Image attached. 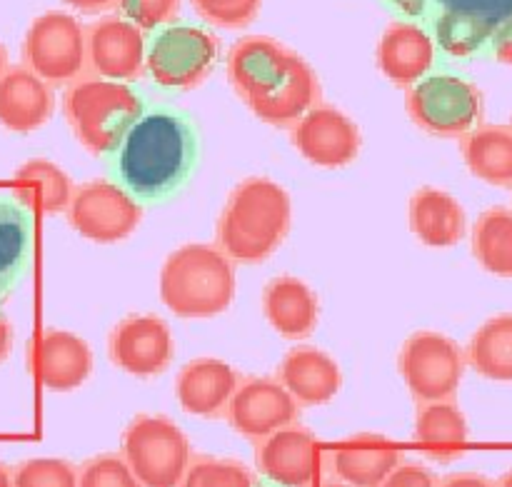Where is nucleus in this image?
<instances>
[{
	"mask_svg": "<svg viewBox=\"0 0 512 487\" xmlns=\"http://www.w3.org/2000/svg\"><path fill=\"white\" fill-rule=\"evenodd\" d=\"M228 80L243 103L275 128H293L323 98L308 60L268 35H250L230 48Z\"/></svg>",
	"mask_w": 512,
	"mask_h": 487,
	"instance_id": "nucleus-1",
	"label": "nucleus"
},
{
	"mask_svg": "<svg viewBox=\"0 0 512 487\" xmlns=\"http://www.w3.org/2000/svg\"><path fill=\"white\" fill-rule=\"evenodd\" d=\"M200 158L198 128L178 110H150L115 150L113 170L133 198L155 203L178 193Z\"/></svg>",
	"mask_w": 512,
	"mask_h": 487,
	"instance_id": "nucleus-2",
	"label": "nucleus"
},
{
	"mask_svg": "<svg viewBox=\"0 0 512 487\" xmlns=\"http://www.w3.org/2000/svg\"><path fill=\"white\" fill-rule=\"evenodd\" d=\"M293 203L270 178H245L235 185L218 220V248L233 263L258 265L288 238Z\"/></svg>",
	"mask_w": 512,
	"mask_h": 487,
	"instance_id": "nucleus-3",
	"label": "nucleus"
},
{
	"mask_svg": "<svg viewBox=\"0 0 512 487\" xmlns=\"http://www.w3.org/2000/svg\"><path fill=\"white\" fill-rule=\"evenodd\" d=\"M235 263L208 243L173 250L160 270V298L178 318H215L235 298Z\"/></svg>",
	"mask_w": 512,
	"mask_h": 487,
	"instance_id": "nucleus-4",
	"label": "nucleus"
},
{
	"mask_svg": "<svg viewBox=\"0 0 512 487\" xmlns=\"http://www.w3.org/2000/svg\"><path fill=\"white\" fill-rule=\"evenodd\" d=\"M63 113L88 153L110 155L145 113V103L133 85L85 75L65 90Z\"/></svg>",
	"mask_w": 512,
	"mask_h": 487,
	"instance_id": "nucleus-5",
	"label": "nucleus"
},
{
	"mask_svg": "<svg viewBox=\"0 0 512 487\" xmlns=\"http://www.w3.org/2000/svg\"><path fill=\"white\" fill-rule=\"evenodd\" d=\"M120 455L143 487H180L193 448L165 415H135L123 430Z\"/></svg>",
	"mask_w": 512,
	"mask_h": 487,
	"instance_id": "nucleus-6",
	"label": "nucleus"
},
{
	"mask_svg": "<svg viewBox=\"0 0 512 487\" xmlns=\"http://www.w3.org/2000/svg\"><path fill=\"white\" fill-rule=\"evenodd\" d=\"M23 65L50 88L85 78L90 65L83 23L63 10L38 15L23 38Z\"/></svg>",
	"mask_w": 512,
	"mask_h": 487,
	"instance_id": "nucleus-7",
	"label": "nucleus"
},
{
	"mask_svg": "<svg viewBox=\"0 0 512 487\" xmlns=\"http://www.w3.org/2000/svg\"><path fill=\"white\" fill-rule=\"evenodd\" d=\"M410 118L425 133L438 138H463L483 118V95L460 75H428L408 88Z\"/></svg>",
	"mask_w": 512,
	"mask_h": 487,
	"instance_id": "nucleus-8",
	"label": "nucleus"
},
{
	"mask_svg": "<svg viewBox=\"0 0 512 487\" xmlns=\"http://www.w3.org/2000/svg\"><path fill=\"white\" fill-rule=\"evenodd\" d=\"M465 365L468 360L460 345L435 330L410 335L398 355V370L418 405L455 400Z\"/></svg>",
	"mask_w": 512,
	"mask_h": 487,
	"instance_id": "nucleus-9",
	"label": "nucleus"
},
{
	"mask_svg": "<svg viewBox=\"0 0 512 487\" xmlns=\"http://www.w3.org/2000/svg\"><path fill=\"white\" fill-rule=\"evenodd\" d=\"M218 63V38L198 25H165L145 50L150 78L165 90H190Z\"/></svg>",
	"mask_w": 512,
	"mask_h": 487,
	"instance_id": "nucleus-10",
	"label": "nucleus"
},
{
	"mask_svg": "<svg viewBox=\"0 0 512 487\" xmlns=\"http://www.w3.org/2000/svg\"><path fill=\"white\" fill-rule=\"evenodd\" d=\"M68 223L75 233L100 245L130 238L143 220V205L113 180H88L78 185L68 205Z\"/></svg>",
	"mask_w": 512,
	"mask_h": 487,
	"instance_id": "nucleus-11",
	"label": "nucleus"
},
{
	"mask_svg": "<svg viewBox=\"0 0 512 487\" xmlns=\"http://www.w3.org/2000/svg\"><path fill=\"white\" fill-rule=\"evenodd\" d=\"M300 405L278 378H243L225 408V420L243 438L258 440L298 423Z\"/></svg>",
	"mask_w": 512,
	"mask_h": 487,
	"instance_id": "nucleus-12",
	"label": "nucleus"
},
{
	"mask_svg": "<svg viewBox=\"0 0 512 487\" xmlns=\"http://www.w3.org/2000/svg\"><path fill=\"white\" fill-rule=\"evenodd\" d=\"M108 355L128 375L155 378L173 363L175 340L158 315H128L110 330Z\"/></svg>",
	"mask_w": 512,
	"mask_h": 487,
	"instance_id": "nucleus-13",
	"label": "nucleus"
},
{
	"mask_svg": "<svg viewBox=\"0 0 512 487\" xmlns=\"http://www.w3.org/2000/svg\"><path fill=\"white\" fill-rule=\"evenodd\" d=\"M360 128L333 105H315L293 125V145L318 168H345L360 153Z\"/></svg>",
	"mask_w": 512,
	"mask_h": 487,
	"instance_id": "nucleus-14",
	"label": "nucleus"
},
{
	"mask_svg": "<svg viewBox=\"0 0 512 487\" xmlns=\"http://www.w3.org/2000/svg\"><path fill=\"white\" fill-rule=\"evenodd\" d=\"M255 468L273 485L310 487L320 468L318 440L298 423L275 430L255 443Z\"/></svg>",
	"mask_w": 512,
	"mask_h": 487,
	"instance_id": "nucleus-15",
	"label": "nucleus"
},
{
	"mask_svg": "<svg viewBox=\"0 0 512 487\" xmlns=\"http://www.w3.org/2000/svg\"><path fill=\"white\" fill-rule=\"evenodd\" d=\"M88 65L105 80L130 83L145 70V35L125 18H103L85 30Z\"/></svg>",
	"mask_w": 512,
	"mask_h": 487,
	"instance_id": "nucleus-16",
	"label": "nucleus"
},
{
	"mask_svg": "<svg viewBox=\"0 0 512 487\" xmlns=\"http://www.w3.org/2000/svg\"><path fill=\"white\" fill-rule=\"evenodd\" d=\"M240 373L218 358H198L183 365L175 380L180 408L195 418H220L240 385Z\"/></svg>",
	"mask_w": 512,
	"mask_h": 487,
	"instance_id": "nucleus-17",
	"label": "nucleus"
},
{
	"mask_svg": "<svg viewBox=\"0 0 512 487\" xmlns=\"http://www.w3.org/2000/svg\"><path fill=\"white\" fill-rule=\"evenodd\" d=\"M278 383L293 395L300 408H318L338 395L343 375L338 363L325 350L313 345H295L280 360Z\"/></svg>",
	"mask_w": 512,
	"mask_h": 487,
	"instance_id": "nucleus-18",
	"label": "nucleus"
},
{
	"mask_svg": "<svg viewBox=\"0 0 512 487\" xmlns=\"http://www.w3.org/2000/svg\"><path fill=\"white\" fill-rule=\"evenodd\" d=\"M55 110V95L25 65H13L0 75V125L13 133L43 128Z\"/></svg>",
	"mask_w": 512,
	"mask_h": 487,
	"instance_id": "nucleus-19",
	"label": "nucleus"
},
{
	"mask_svg": "<svg viewBox=\"0 0 512 487\" xmlns=\"http://www.w3.org/2000/svg\"><path fill=\"white\" fill-rule=\"evenodd\" d=\"M405 460L403 450L395 448L383 435H353L340 448L330 450L328 470L335 480L353 487H378Z\"/></svg>",
	"mask_w": 512,
	"mask_h": 487,
	"instance_id": "nucleus-20",
	"label": "nucleus"
},
{
	"mask_svg": "<svg viewBox=\"0 0 512 487\" xmlns=\"http://www.w3.org/2000/svg\"><path fill=\"white\" fill-rule=\"evenodd\" d=\"M35 370L40 383L53 393L80 388L93 373V350L80 335L48 330L35 348Z\"/></svg>",
	"mask_w": 512,
	"mask_h": 487,
	"instance_id": "nucleus-21",
	"label": "nucleus"
},
{
	"mask_svg": "<svg viewBox=\"0 0 512 487\" xmlns=\"http://www.w3.org/2000/svg\"><path fill=\"white\" fill-rule=\"evenodd\" d=\"M435 63V43L420 25L390 23L378 43V68L398 88L425 78Z\"/></svg>",
	"mask_w": 512,
	"mask_h": 487,
	"instance_id": "nucleus-22",
	"label": "nucleus"
},
{
	"mask_svg": "<svg viewBox=\"0 0 512 487\" xmlns=\"http://www.w3.org/2000/svg\"><path fill=\"white\" fill-rule=\"evenodd\" d=\"M263 313L275 333L288 340H305L318 328V295L305 280L278 275L263 290Z\"/></svg>",
	"mask_w": 512,
	"mask_h": 487,
	"instance_id": "nucleus-23",
	"label": "nucleus"
},
{
	"mask_svg": "<svg viewBox=\"0 0 512 487\" xmlns=\"http://www.w3.org/2000/svg\"><path fill=\"white\" fill-rule=\"evenodd\" d=\"M410 228L428 248H453L465 238L468 215L458 198L425 185L410 198Z\"/></svg>",
	"mask_w": 512,
	"mask_h": 487,
	"instance_id": "nucleus-24",
	"label": "nucleus"
},
{
	"mask_svg": "<svg viewBox=\"0 0 512 487\" xmlns=\"http://www.w3.org/2000/svg\"><path fill=\"white\" fill-rule=\"evenodd\" d=\"M413 438L430 460L453 463L468 448L470 428L455 400H438L418 405Z\"/></svg>",
	"mask_w": 512,
	"mask_h": 487,
	"instance_id": "nucleus-25",
	"label": "nucleus"
},
{
	"mask_svg": "<svg viewBox=\"0 0 512 487\" xmlns=\"http://www.w3.org/2000/svg\"><path fill=\"white\" fill-rule=\"evenodd\" d=\"M460 153L475 178L495 188H512V130L508 125H478L460 138Z\"/></svg>",
	"mask_w": 512,
	"mask_h": 487,
	"instance_id": "nucleus-26",
	"label": "nucleus"
},
{
	"mask_svg": "<svg viewBox=\"0 0 512 487\" xmlns=\"http://www.w3.org/2000/svg\"><path fill=\"white\" fill-rule=\"evenodd\" d=\"M465 360L490 383H512V313L485 320L470 338Z\"/></svg>",
	"mask_w": 512,
	"mask_h": 487,
	"instance_id": "nucleus-27",
	"label": "nucleus"
},
{
	"mask_svg": "<svg viewBox=\"0 0 512 487\" xmlns=\"http://www.w3.org/2000/svg\"><path fill=\"white\" fill-rule=\"evenodd\" d=\"M33 250V220L23 205L0 200V300L23 278Z\"/></svg>",
	"mask_w": 512,
	"mask_h": 487,
	"instance_id": "nucleus-28",
	"label": "nucleus"
},
{
	"mask_svg": "<svg viewBox=\"0 0 512 487\" xmlns=\"http://www.w3.org/2000/svg\"><path fill=\"white\" fill-rule=\"evenodd\" d=\"M15 198L18 205L38 203L45 213H65L73 200V183L55 163L43 158L28 160L15 170Z\"/></svg>",
	"mask_w": 512,
	"mask_h": 487,
	"instance_id": "nucleus-29",
	"label": "nucleus"
},
{
	"mask_svg": "<svg viewBox=\"0 0 512 487\" xmlns=\"http://www.w3.org/2000/svg\"><path fill=\"white\" fill-rule=\"evenodd\" d=\"M473 255L480 268L512 278V210L490 208L473 225Z\"/></svg>",
	"mask_w": 512,
	"mask_h": 487,
	"instance_id": "nucleus-30",
	"label": "nucleus"
},
{
	"mask_svg": "<svg viewBox=\"0 0 512 487\" xmlns=\"http://www.w3.org/2000/svg\"><path fill=\"white\" fill-rule=\"evenodd\" d=\"M495 23L483 15L465 13V10H443L435 20V38L438 45L453 58H468L478 53L493 35Z\"/></svg>",
	"mask_w": 512,
	"mask_h": 487,
	"instance_id": "nucleus-31",
	"label": "nucleus"
},
{
	"mask_svg": "<svg viewBox=\"0 0 512 487\" xmlns=\"http://www.w3.org/2000/svg\"><path fill=\"white\" fill-rule=\"evenodd\" d=\"M253 470L233 458L193 455L180 487H255Z\"/></svg>",
	"mask_w": 512,
	"mask_h": 487,
	"instance_id": "nucleus-32",
	"label": "nucleus"
},
{
	"mask_svg": "<svg viewBox=\"0 0 512 487\" xmlns=\"http://www.w3.org/2000/svg\"><path fill=\"white\" fill-rule=\"evenodd\" d=\"M13 487H78V468L63 458H30L13 468Z\"/></svg>",
	"mask_w": 512,
	"mask_h": 487,
	"instance_id": "nucleus-33",
	"label": "nucleus"
},
{
	"mask_svg": "<svg viewBox=\"0 0 512 487\" xmlns=\"http://www.w3.org/2000/svg\"><path fill=\"white\" fill-rule=\"evenodd\" d=\"M78 487H143L120 453H100L78 465Z\"/></svg>",
	"mask_w": 512,
	"mask_h": 487,
	"instance_id": "nucleus-34",
	"label": "nucleus"
},
{
	"mask_svg": "<svg viewBox=\"0 0 512 487\" xmlns=\"http://www.w3.org/2000/svg\"><path fill=\"white\" fill-rule=\"evenodd\" d=\"M203 20L218 28H245L260 13L263 0H190Z\"/></svg>",
	"mask_w": 512,
	"mask_h": 487,
	"instance_id": "nucleus-35",
	"label": "nucleus"
},
{
	"mask_svg": "<svg viewBox=\"0 0 512 487\" xmlns=\"http://www.w3.org/2000/svg\"><path fill=\"white\" fill-rule=\"evenodd\" d=\"M183 0H115L120 15L140 30H158L173 23Z\"/></svg>",
	"mask_w": 512,
	"mask_h": 487,
	"instance_id": "nucleus-36",
	"label": "nucleus"
},
{
	"mask_svg": "<svg viewBox=\"0 0 512 487\" xmlns=\"http://www.w3.org/2000/svg\"><path fill=\"white\" fill-rule=\"evenodd\" d=\"M440 478L423 463L415 460H400L393 473L383 480L378 487H438Z\"/></svg>",
	"mask_w": 512,
	"mask_h": 487,
	"instance_id": "nucleus-37",
	"label": "nucleus"
},
{
	"mask_svg": "<svg viewBox=\"0 0 512 487\" xmlns=\"http://www.w3.org/2000/svg\"><path fill=\"white\" fill-rule=\"evenodd\" d=\"M438 3L445 5V10H465V13L483 15L493 23L512 13V0H438Z\"/></svg>",
	"mask_w": 512,
	"mask_h": 487,
	"instance_id": "nucleus-38",
	"label": "nucleus"
},
{
	"mask_svg": "<svg viewBox=\"0 0 512 487\" xmlns=\"http://www.w3.org/2000/svg\"><path fill=\"white\" fill-rule=\"evenodd\" d=\"M490 38H493L495 58H498L503 65H510L512 68V13L505 15L503 20H498V25H495Z\"/></svg>",
	"mask_w": 512,
	"mask_h": 487,
	"instance_id": "nucleus-39",
	"label": "nucleus"
},
{
	"mask_svg": "<svg viewBox=\"0 0 512 487\" xmlns=\"http://www.w3.org/2000/svg\"><path fill=\"white\" fill-rule=\"evenodd\" d=\"M438 487H495V483L480 473H453L448 478H440Z\"/></svg>",
	"mask_w": 512,
	"mask_h": 487,
	"instance_id": "nucleus-40",
	"label": "nucleus"
},
{
	"mask_svg": "<svg viewBox=\"0 0 512 487\" xmlns=\"http://www.w3.org/2000/svg\"><path fill=\"white\" fill-rule=\"evenodd\" d=\"M65 5H73L80 13H103V10L113 8L115 0H63Z\"/></svg>",
	"mask_w": 512,
	"mask_h": 487,
	"instance_id": "nucleus-41",
	"label": "nucleus"
},
{
	"mask_svg": "<svg viewBox=\"0 0 512 487\" xmlns=\"http://www.w3.org/2000/svg\"><path fill=\"white\" fill-rule=\"evenodd\" d=\"M13 350V328H10L8 320L0 315V363H5Z\"/></svg>",
	"mask_w": 512,
	"mask_h": 487,
	"instance_id": "nucleus-42",
	"label": "nucleus"
},
{
	"mask_svg": "<svg viewBox=\"0 0 512 487\" xmlns=\"http://www.w3.org/2000/svg\"><path fill=\"white\" fill-rule=\"evenodd\" d=\"M388 3H393L395 8L403 10V13L410 15V18H420V15L425 13L428 0H388Z\"/></svg>",
	"mask_w": 512,
	"mask_h": 487,
	"instance_id": "nucleus-43",
	"label": "nucleus"
},
{
	"mask_svg": "<svg viewBox=\"0 0 512 487\" xmlns=\"http://www.w3.org/2000/svg\"><path fill=\"white\" fill-rule=\"evenodd\" d=\"M0 487H13V470L0 463Z\"/></svg>",
	"mask_w": 512,
	"mask_h": 487,
	"instance_id": "nucleus-44",
	"label": "nucleus"
},
{
	"mask_svg": "<svg viewBox=\"0 0 512 487\" xmlns=\"http://www.w3.org/2000/svg\"><path fill=\"white\" fill-rule=\"evenodd\" d=\"M8 68H10V65H8V50L0 45V75H3Z\"/></svg>",
	"mask_w": 512,
	"mask_h": 487,
	"instance_id": "nucleus-45",
	"label": "nucleus"
},
{
	"mask_svg": "<svg viewBox=\"0 0 512 487\" xmlns=\"http://www.w3.org/2000/svg\"><path fill=\"white\" fill-rule=\"evenodd\" d=\"M495 487H512V468L498 480V483H495Z\"/></svg>",
	"mask_w": 512,
	"mask_h": 487,
	"instance_id": "nucleus-46",
	"label": "nucleus"
},
{
	"mask_svg": "<svg viewBox=\"0 0 512 487\" xmlns=\"http://www.w3.org/2000/svg\"><path fill=\"white\" fill-rule=\"evenodd\" d=\"M320 487H353V485H348V483H340V480H325V483L323 485H320Z\"/></svg>",
	"mask_w": 512,
	"mask_h": 487,
	"instance_id": "nucleus-47",
	"label": "nucleus"
},
{
	"mask_svg": "<svg viewBox=\"0 0 512 487\" xmlns=\"http://www.w3.org/2000/svg\"><path fill=\"white\" fill-rule=\"evenodd\" d=\"M255 487H283V485H273V483H263V485H255Z\"/></svg>",
	"mask_w": 512,
	"mask_h": 487,
	"instance_id": "nucleus-48",
	"label": "nucleus"
},
{
	"mask_svg": "<svg viewBox=\"0 0 512 487\" xmlns=\"http://www.w3.org/2000/svg\"><path fill=\"white\" fill-rule=\"evenodd\" d=\"M510 130H512V123H510Z\"/></svg>",
	"mask_w": 512,
	"mask_h": 487,
	"instance_id": "nucleus-49",
	"label": "nucleus"
}]
</instances>
